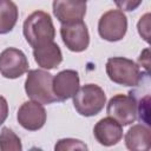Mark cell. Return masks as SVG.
Instances as JSON below:
<instances>
[{
	"label": "cell",
	"instance_id": "16",
	"mask_svg": "<svg viewBox=\"0 0 151 151\" xmlns=\"http://www.w3.org/2000/svg\"><path fill=\"white\" fill-rule=\"evenodd\" d=\"M0 150L1 151H20V150H22L20 138L9 127H2L1 129Z\"/></svg>",
	"mask_w": 151,
	"mask_h": 151
},
{
	"label": "cell",
	"instance_id": "5",
	"mask_svg": "<svg viewBox=\"0 0 151 151\" xmlns=\"http://www.w3.org/2000/svg\"><path fill=\"white\" fill-rule=\"evenodd\" d=\"M127 31V18L120 9L105 12L98 21V33L106 41L122 40Z\"/></svg>",
	"mask_w": 151,
	"mask_h": 151
},
{
	"label": "cell",
	"instance_id": "4",
	"mask_svg": "<svg viewBox=\"0 0 151 151\" xmlns=\"http://www.w3.org/2000/svg\"><path fill=\"white\" fill-rule=\"evenodd\" d=\"M105 68L110 80L123 86H136L142 77L138 64L124 57L109 58Z\"/></svg>",
	"mask_w": 151,
	"mask_h": 151
},
{
	"label": "cell",
	"instance_id": "13",
	"mask_svg": "<svg viewBox=\"0 0 151 151\" xmlns=\"http://www.w3.org/2000/svg\"><path fill=\"white\" fill-rule=\"evenodd\" d=\"M33 57L38 66L45 70L57 68L63 61L61 50L54 41L46 42L33 48Z\"/></svg>",
	"mask_w": 151,
	"mask_h": 151
},
{
	"label": "cell",
	"instance_id": "14",
	"mask_svg": "<svg viewBox=\"0 0 151 151\" xmlns=\"http://www.w3.org/2000/svg\"><path fill=\"white\" fill-rule=\"evenodd\" d=\"M125 145L132 151H147L151 147V131L149 125L136 124L125 134Z\"/></svg>",
	"mask_w": 151,
	"mask_h": 151
},
{
	"label": "cell",
	"instance_id": "8",
	"mask_svg": "<svg viewBox=\"0 0 151 151\" xmlns=\"http://www.w3.org/2000/svg\"><path fill=\"white\" fill-rule=\"evenodd\" d=\"M60 35L65 46L72 52H83L90 45L88 29L83 20L61 24Z\"/></svg>",
	"mask_w": 151,
	"mask_h": 151
},
{
	"label": "cell",
	"instance_id": "12",
	"mask_svg": "<svg viewBox=\"0 0 151 151\" xmlns=\"http://www.w3.org/2000/svg\"><path fill=\"white\" fill-rule=\"evenodd\" d=\"M93 134L99 144L104 146H112L123 138V126L116 119L106 117L94 125Z\"/></svg>",
	"mask_w": 151,
	"mask_h": 151
},
{
	"label": "cell",
	"instance_id": "10",
	"mask_svg": "<svg viewBox=\"0 0 151 151\" xmlns=\"http://www.w3.org/2000/svg\"><path fill=\"white\" fill-rule=\"evenodd\" d=\"M53 14L60 24L80 21L86 14V0H53Z\"/></svg>",
	"mask_w": 151,
	"mask_h": 151
},
{
	"label": "cell",
	"instance_id": "6",
	"mask_svg": "<svg viewBox=\"0 0 151 151\" xmlns=\"http://www.w3.org/2000/svg\"><path fill=\"white\" fill-rule=\"evenodd\" d=\"M106 112L122 126L130 125L137 119V101L130 93L116 94L109 100Z\"/></svg>",
	"mask_w": 151,
	"mask_h": 151
},
{
	"label": "cell",
	"instance_id": "7",
	"mask_svg": "<svg viewBox=\"0 0 151 151\" xmlns=\"http://www.w3.org/2000/svg\"><path fill=\"white\" fill-rule=\"evenodd\" d=\"M25 53L15 47H8L0 53V73L7 79H17L28 71Z\"/></svg>",
	"mask_w": 151,
	"mask_h": 151
},
{
	"label": "cell",
	"instance_id": "19",
	"mask_svg": "<svg viewBox=\"0 0 151 151\" xmlns=\"http://www.w3.org/2000/svg\"><path fill=\"white\" fill-rule=\"evenodd\" d=\"M113 2L117 5L118 8L126 12H132L140 6L143 0H113Z\"/></svg>",
	"mask_w": 151,
	"mask_h": 151
},
{
	"label": "cell",
	"instance_id": "18",
	"mask_svg": "<svg viewBox=\"0 0 151 151\" xmlns=\"http://www.w3.org/2000/svg\"><path fill=\"white\" fill-rule=\"evenodd\" d=\"M137 28H138V33L139 35L146 41L149 42V33H150V14L146 13L144 14L140 20L138 21V25H137Z\"/></svg>",
	"mask_w": 151,
	"mask_h": 151
},
{
	"label": "cell",
	"instance_id": "3",
	"mask_svg": "<svg viewBox=\"0 0 151 151\" xmlns=\"http://www.w3.org/2000/svg\"><path fill=\"white\" fill-rule=\"evenodd\" d=\"M53 76L44 70H29L25 80V91L31 100L40 104L58 101L52 88Z\"/></svg>",
	"mask_w": 151,
	"mask_h": 151
},
{
	"label": "cell",
	"instance_id": "2",
	"mask_svg": "<svg viewBox=\"0 0 151 151\" xmlns=\"http://www.w3.org/2000/svg\"><path fill=\"white\" fill-rule=\"evenodd\" d=\"M73 98V106L80 116H97L106 104L104 90L96 84H86L78 88Z\"/></svg>",
	"mask_w": 151,
	"mask_h": 151
},
{
	"label": "cell",
	"instance_id": "1",
	"mask_svg": "<svg viewBox=\"0 0 151 151\" xmlns=\"http://www.w3.org/2000/svg\"><path fill=\"white\" fill-rule=\"evenodd\" d=\"M22 32L26 41L33 48L53 41L55 37L51 15L44 11H35L29 14L24 22Z\"/></svg>",
	"mask_w": 151,
	"mask_h": 151
},
{
	"label": "cell",
	"instance_id": "20",
	"mask_svg": "<svg viewBox=\"0 0 151 151\" xmlns=\"http://www.w3.org/2000/svg\"><path fill=\"white\" fill-rule=\"evenodd\" d=\"M7 117H8V104L7 100L2 96H0V125L5 123Z\"/></svg>",
	"mask_w": 151,
	"mask_h": 151
},
{
	"label": "cell",
	"instance_id": "11",
	"mask_svg": "<svg viewBox=\"0 0 151 151\" xmlns=\"http://www.w3.org/2000/svg\"><path fill=\"white\" fill-rule=\"evenodd\" d=\"M79 74L74 70H64L53 77L52 88L58 101L72 98L79 88Z\"/></svg>",
	"mask_w": 151,
	"mask_h": 151
},
{
	"label": "cell",
	"instance_id": "21",
	"mask_svg": "<svg viewBox=\"0 0 151 151\" xmlns=\"http://www.w3.org/2000/svg\"><path fill=\"white\" fill-rule=\"evenodd\" d=\"M138 66H144L145 72H149V66H150V55H149V48H145L139 58H138Z\"/></svg>",
	"mask_w": 151,
	"mask_h": 151
},
{
	"label": "cell",
	"instance_id": "9",
	"mask_svg": "<svg viewBox=\"0 0 151 151\" xmlns=\"http://www.w3.org/2000/svg\"><path fill=\"white\" fill-rule=\"evenodd\" d=\"M46 111L42 104L34 100L22 103L17 113L19 124L28 131L40 130L46 123Z\"/></svg>",
	"mask_w": 151,
	"mask_h": 151
},
{
	"label": "cell",
	"instance_id": "17",
	"mask_svg": "<svg viewBox=\"0 0 151 151\" xmlns=\"http://www.w3.org/2000/svg\"><path fill=\"white\" fill-rule=\"evenodd\" d=\"M55 150H87V146L79 139L65 138L58 140L54 146Z\"/></svg>",
	"mask_w": 151,
	"mask_h": 151
},
{
	"label": "cell",
	"instance_id": "15",
	"mask_svg": "<svg viewBox=\"0 0 151 151\" xmlns=\"http://www.w3.org/2000/svg\"><path fill=\"white\" fill-rule=\"evenodd\" d=\"M19 17L17 5L12 0H0V34L9 33Z\"/></svg>",
	"mask_w": 151,
	"mask_h": 151
}]
</instances>
